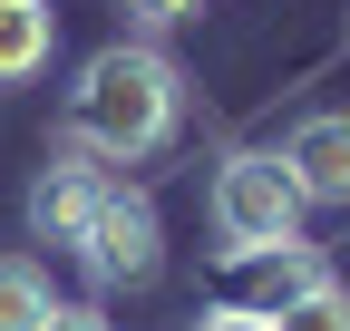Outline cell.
I'll use <instances>...</instances> for the list:
<instances>
[{
    "label": "cell",
    "instance_id": "9",
    "mask_svg": "<svg viewBox=\"0 0 350 331\" xmlns=\"http://www.w3.org/2000/svg\"><path fill=\"white\" fill-rule=\"evenodd\" d=\"M273 331H350V293H340V282H312L301 302L273 312Z\"/></svg>",
    "mask_w": 350,
    "mask_h": 331
},
{
    "label": "cell",
    "instance_id": "10",
    "mask_svg": "<svg viewBox=\"0 0 350 331\" xmlns=\"http://www.w3.org/2000/svg\"><path fill=\"white\" fill-rule=\"evenodd\" d=\"M126 10H137V29L156 39V29H175V20H195V10H204V0H126Z\"/></svg>",
    "mask_w": 350,
    "mask_h": 331
},
{
    "label": "cell",
    "instance_id": "12",
    "mask_svg": "<svg viewBox=\"0 0 350 331\" xmlns=\"http://www.w3.org/2000/svg\"><path fill=\"white\" fill-rule=\"evenodd\" d=\"M39 331H107V321L88 312V302H49V321H39Z\"/></svg>",
    "mask_w": 350,
    "mask_h": 331
},
{
    "label": "cell",
    "instance_id": "1",
    "mask_svg": "<svg viewBox=\"0 0 350 331\" xmlns=\"http://www.w3.org/2000/svg\"><path fill=\"white\" fill-rule=\"evenodd\" d=\"M185 117V78L156 39H107L98 59L78 68L68 88V156L88 166H126V156H156Z\"/></svg>",
    "mask_w": 350,
    "mask_h": 331
},
{
    "label": "cell",
    "instance_id": "6",
    "mask_svg": "<svg viewBox=\"0 0 350 331\" xmlns=\"http://www.w3.org/2000/svg\"><path fill=\"white\" fill-rule=\"evenodd\" d=\"M234 273H243V293H253V302H234V312H282V302L312 293V282H331V263L312 254V243H262V254H234Z\"/></svg>",
    "mask_w": 350,
    "mask_h": 331
},
{
    "label": "cell",
    "instance_id": "2",
    "mask_svg": "<svg viewBox=\"0 0 350 331\" xmlns=\"http://www.w3.org/2000/svg\"><path fill=\"white\" fill-rule=\"evenodd\" d=\"M301 195L282 176V156H224L214 166V234L224 254H262V243H292Z\"/></svg>",
    "mask_w": 350,
    "mask_h": 331
},
{
    "label": "cell",
    "instance_id": "4",
    "mask_svg": "<svg viewBox=\"0 0 350 331\" xmlns=\"http://www.w3.org/2000/svg\"><path fill=\"white\" fill-rule=\"evenodd\" d=\"M282 176H292V195L301 204H350V117L340 107H312L301 127L282 137Z\"/></svg>",
    "mask_w": 350,
    "mask_h": 331
},
{
    "label": "cell",
    "instance_id": "8",
    "mask_svg": "<svg viewBox=\"0 0 350 331\" xmlns=\"http://www.w3.org/2000/svg\"><path fill=\"white\" fill-rule=\"evenodd\" d=\"M49 321V273L29 254H0V331H39Z\"/></svg>",
    "mask_w": 350,
    "mask_h": 331
},
{
    "label": "cell",
    "instance_id": "7",
    "mask_svg": "<svg viewBox=\"0 0 350 331\" xmlns=\"http://www.w3.org/2000/svg\"><path fill=\"white\" fill-rule=\"evenodd\" d=\"M59 49V10L49 0H0V88H29Z\"/></svg>",
    "mask_w": 350,
    "mask_h": 331
},
{
    "label": "cell",
    "instance_id": "11",
    "mask_svg": "<svg viewBox=\"0 0 350 331\" xmlns=\"http://www.w3.org/2000/svg\"><path fill=\"white\" fill-rule=\"evenodd\" d=\"M195 331H273V312H234V302H224V312H204Z\"/></svg>",
    "mask_w": 350,
    "mask_h": 331
},
{
    "label": "cell",
    "instance_id": "5",
    "mask_svg": "<svg viewBox=\"0 0 350 331\" xmlns=\"http://www.w3.org/2000/svg\"><path fill=\"white\" fill-rule=\"evenodd\" d=\"M98 204H107V166L59 156V166H39V185H29V234L78 254V243H88V224H98Z\"/></svg>",
    "mask_w": 350,
    "mask_h": 331
},
{
    "label": "cell",
    "instance_id": "3",
    "mask_svg": "<svg viewBox=\"0 0 350 331\" xmlns=\"http://www.w3.org/2000/svg\"><path fill=\"white\" fill-rule=\"evenodd\" d=\"M78 263L98 273L107 293H137V282H156V263H165V224H156V195H137V185H107L98 224H88V243H78Z\"/></svg>",
    "mask_w": 350,
    "mask_h": 331
}]
</instances>
